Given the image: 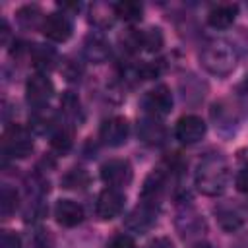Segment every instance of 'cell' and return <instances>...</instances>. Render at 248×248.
Returning a JSON list of instances; mask_svg holds the SVG:
<instances>
[{"instance_id":"obj_1","label":"cell","mask_w":248,"mask_h":248,"mask_svg":"<svg viewBox=\"0 0 248 248\" xmlns=\"http://www.w3.org/2000/svg\"><path fill=\"white\" fill-rule=\"evenodd\" d=\"M231 180L229 163L221 153H207L196 167L194 184L205 196H219L227 190Z\"/></svg>"},{"instance_id":"obj_2","label":"cell","mask_w":248,"mask_h":248,"mask_svg":"<svg viewBox=\"0 0 248 248\" xmlns=\"http://www.w3.org/2000/svg\"><path fill=\"white\" fill-rule=\"evenodd\" d=\"M200 60L202 66L219 78H225L229 74H232V70L236 68L238 56L232 45H229L227 41H209L207 45H203L202 52H200Z\"/></svg>"},{"instance_id":"obj_3","label":"cell","mask_w":248,"mask_h":248,"mask_svg":"<svg viewBox=\"0 0 248 248\" xmlns=\"http://www.w3.org/2000/svg\"><path fill=\"white\" fill-rule=\"evenodd\" d=\"M159 205L155 202H147V200H140V203L126 215V229L136 232V234H143L147 232L155 223H157V215H159Z\"/></svg>"},{"instance_id":"obj_4","label":"cell","mask_w":248,"mask_h":248,"mask_svg":"<svg viewBox=\"0 0 248 248\" xmlns=\"http://www.w3.org/2000/svg\"><path fill=\"white\" fill-rule=\"evenodd\" d=\"M33 151V140L25 128L12 126L4 132L2 153L6 159H23Z\"/></svg>"},{"instance_id":"obj_5","label":"cell","mask_w":248,"mask_h":248,"mask_svg":"<svg viewBox=\"0 0 248 248\" xmlns=\"http://www.w3.org/2000/svg\"><path fill=\"white\" fill-rule=\"evenodd\" d=\"M54 95V85L45 74H35L25 83V101L33 110L46 108Z\"/></svg>"},{"instance_id":"obj_6","label":"cell","mask_w":248,"mask_h":248,"mask_svg":"<svg viewBox=\"0 0 248 248\" xmlns=\"http://www.w3.org/2000/svg\"><path fill=\"white\" fill-rule=\"evenodd\" d=\"M209 116H211V122L215 126V130L221 136L231 138L232 134H236V130H238V112L229 101L221 99V101L213 103L211 108H209Z\"/></svg>"},{"instance_id":"obj_7","label":"cell","mask_w":248,"mask_h":248,"mask_svg":"<svg viewBox=\"0 0 248 248\" xmlns=\"http://www.w3.org/2000/svg\"><path fill=\"white\" fill-rule=\"evenodd\" d=\"M141 107L143 112L147 116H155V118H163L170 112L172 108V93L167 85H157L153 89H149L143 99H141Z\"/></svg>"},{"instance_id":"obj_8","label":"cell","mask_w":248,"mask_h":248,"mask_svg":"<svg viewBox=\"0 0 248 248\" xmlns=\"http://www.w3.org/2000/svg\"><path fill=\"white\" fill-rule=\"evenodd\" d=\"M43 35L54 43H64L70 39L72 31H74V23H72V16L66 12H52L48 16H45L43 27H41Z\"/></svg>"},{"instance_id":"obj_9","label":"cell","mask_w":248,"mask_h":248,"mask_svg":"<svg viewBox=\"0 0 248 248\" xmlns=\"http://www.w3.org/2000/svg\"><path fill=\"white\" fill-rule=\"evenodd\" d=\"M101 178L108 188H126L132 182V167L124 159H110L101 167Z\"/></svg>"},{"instance_id":"obj_10","label":"cell","mask_w":248,"mask_h":248,"mask_svg":"<svg viewBox=\"0 0 248 248\" xmlns=\"http://www.w3.org/2000/svg\"><path fill=\"white\" fill-rule=\"evenodd\" d=\"M124 194L122 190L118 188H105L99 196H97V203H95V211H97V217L103 219V221H108V219H114L116 215L122 213L124 209Z\"/></svg>"},{"instance_id":"obj_11","label":"cell","mask_w":248,"mask_h":248,"mask_svg":"<svg viewBox=\"0 0 248 248\" xmlns=\"http://www.w3.org/2000/svg\"><path fill=\"white\" fill-rule=\"evenodd\" d=\"M128 134H130V124L122 116H110V118L103 120L101 128H99V140L108 147H118V145L126 143Z\"/></svg>"},{"instance_id":"obj_12","label":"cell","mask_w":248,"mask_h":248,"mask_svg":"<svg viewBox=\"0 0 248 248\" xmlns=\"http://www.w3.org/2000/svg\"><path fill=\"white\" fill-rule=\"evenodd\" d=\"M205 130H207V126H205V122L200 116L186 114V116L178 118L176 126H174V136H176V140L180 143L194 145V143H198L205 136Z\"/></svg>"},{"instance_id":"obj_13","label":"cell","mask_w":248,"mask_h":248,"mask_svg":"<svg viewBox=\"0 0 248 248\" xmlns=\"http://www.w3.org/2000/svg\"><path fill=\"white\" fill-rule=\"evenodd\" d=\"M138 136L147 145H161L167 140V130H165L161 118L143 114L138 122Z\"/></svg>"},{"instance_id":"obj_14","label":"cell","mask_w":248,"mask_h":248,"mask_svg":"<svg viewBox=\"0 0 248 248\" xmlns=\"http://www.w3.org/2000/svg\"><path fill=\"white\" fill-rule=\"evenodd\" d=\"M176 229L184 238H190L205 231V223L192 205H182V209L176 215Z\"/></svg>"},{"instance_id":"obj_15","label":"cell","mask_w":248,"mask_h":248,"mask_svg":"<svg viewBox=\"0 0 248 248\" xmlns=\"http://www.w3.org/2000/svg\"><path fill=\"white\" fill-rule=\"evenodd\" d=\"M54 217L62 227H78L83 221V207L74 200H58L54 205Z\"/></svg>"},{"instance_id":"obj_16","label":"cell","mask_w":248,"mask_h":248,"mask_svg":"<svg viewBox=\"0 0 248 248\" xmlns=\"http://www.w3.org/2000/svg\"><path fill=\"white\" fill-rule=\"evenodd\" d=\"M215 215H217V221L221 225L223 231L227 232H234L238 231L242 225H244V217L240 213V209L229 202H223L215 207Z\"/></svg>"},{"instance_id":"obj_17","label":"cell","mask_w":248,"mask_h":248,"mask_svg":"<svg viewBox=\"0 0 248 248\" xmlns=\"http://www.w3.org/2000/svg\"><path fill=\"white\" fill-rule=\"evenodd\" d=\"M83 54H85L87 60H91L95 64H101L110 56V45L103 35L93 33L83 43Z\"/></svg>"},{"instance_id":"obj_18","label":"cell","mask_w":248,"mask_h":248,"mask_svg":"<svg viewBox=\"0 0 248 248\" xmlns=\"http://www.w3.org/2000/svg\"><path fill=\"white\" fill-rule=\"evenodd\" d=\"M116 19V4L95 2L89 10V21L97 29H108Z\"/></svg>"},{"instance_id":"obj_19","label":"cell","mask_w":248,"mask_h":248,"mask_svg":"<svg viewBox=\"0 0 248 248\" xmlns=\"http://www.w3.org/2000/svg\"><path fill=\"white\" fill-rule=\"evenodd\" d=\"M236 12H238V8L234 4H217L209 10L207 21L215 29H227V27L232 25V21L236 17Z\"/></svg>"},{"instance_id":"obj_20","label":"cell","mask_w":248,"mask_h":248,"mask_svg":"<svg viewBox=\"0 0 248 248\" xmlns=\"http://www.w3.org/2000/svg\"><path fill=\"white\" fill-rule=\"evenodd\" d=\"M29 56H31V62L37 70L41 72H46V70H52L56 64H58V54L54 48L46 46V45H33L29 48Z\"/></svg>"},{"instance_id":"obj_21","label":"cell","mask_w":248,"mask_h":248,"mask_svg":"<svg viewBox=\"0 0 248 248\" xmlns=\"http://www.w3.org/2000/svg\"><path fill=\"white\" fill-rule=\"evenodd\" d=\"M16 16L23 29H41L45 21V16L37 6H23L17 10Z\"/></svg>"},{"instance_id":"obj_22","label":"cell","mask_w":248,"mask_h":248,"mask_svg":"<svg viewBox=\"0 0 248 248\" xmlns=\"http://www.w3.org/2000/svg\"><path fill=\"white\" fill-rule=\"evenodd\" d=\"M180 87H182V97L188 103H198L205 95V83H202L196 76H184Z\"/></svg>"},{"instance_id":"obj_23","label":"cell","mask_w":248,"mask_h":248,"mask_svg":"<svg viewBox=\"0 0 248 248\" xmlns=\"http://www.w3.org/2000/svg\"><path fill=\"white\" fill-rule=\"evenodd\" d=\"M60 107H62V116L68 122H81L83 112H81V105L78 95H74L72 91H66L60 99Z\"/></svg>"},{"instance_id":"obj_24","label":"cell","mask_w":248,"mask_h":248,"mask_svg":"<svg viewBox=\"0 0 248 248\" xmlns=\"http://www.w3.org/2000/svg\"><path fill=\"white\" fill-rule=\"evenodd\" d=\"M50 145L58 153H66L72 147V132H70V128H66L62 122H58V126L50 132Z\"/></svg>"},{"instance_id":"obj_25","label":"cell","mask_w":248,"mask_h":248,"mask_svg":"<svg viewBox=\"0 0 248 248\" xmlns=\"http://www.w3.org/2000/svg\"><path fill=\"white\" fill-rule=\"evenodd\" d=\"M141 16H143V6L138 4V2L126 0V2H118V4H116V17L128 21V23L140 21Z\"/></svg>"},{"instance_id":"obj_26","label":"cell","mask_w":248,"mask_h":248,"mask_svg":"<svg viewBox=\"0 0 248 248\" xmlns=\"http://www.w3.org/2000/svg\"><path fill=\"white\" fill-rule=\"evenodd\" d=\"M17 207V192L14 188H10L8 184L2 186V192H0V213L4 219H8Z\"/></svg>"},{"instance_id":"obj_27","label":"cell","mask_w":248,"mask_h":248,"mask_svg":"<svg viewBox=\"0 0 248 248\" xmlns=\"http://www.w3.org/2000/svg\"><path fill=\"white\" fill-rule=\"evenodd\" d=\"M163 46V33L159 27H149L141 31V48L149 52H157Z\"/></svg>"},{"instance_id":"obj_28","label":"cell","mask_w":248,"mask_h":248,"mask_svg":"<svg viewBox=\"0 0 248 248\" xmlns=\"http://www.w3.org/2000/svg\"><path fill=\"white\" fill-rule=\"evenodd\" d=\"M87 182H89V176H87V172L83 169H70L62 176L64 188H70V190H74V188H85Z\"/></svg>"},{"instance_id":"obj_29","label":"cell","mask_w":248,"mask_h":248,"mask_svg":"<svg viewBox=\"0 0 248 248\" xmlns=\"http://www.w3.org/2000/svg\"><path fill=\"white\" fill-rule=\"evenodd\" d=\"M120 43H122V50H126L128 54L140 52L141 50V31H136V29L126 31L120 37Z\"/></svg>"},{"instance_id":"obj_30","label":"cell","mask_w":248,"mask_h":248,"mask_svg":"<svg viewBox=\"0 0 248 248\" xmlns=\"http://www.w3.org/2000/svg\"><path fill=\"white\" fill-rule=\"evenodd\" d=\"M107 248H136V242H134V238L130 234H124L122 232V234L112 236Z\"/></svg>"},{"instance_id":"obj_31","label":"cell","mask_w":248,"mask_h":248,"mask_svg":"<svg viewBox=\"0 0 248 248\" xmlns=\"http://www.w3.org/2000/svg\"><path fill=\"white\" fill-rule=\"evenodd\" d=\"M62 72H64V76H66L70 81H76V79H79V76H81V66L76 64L74 60H66V62H62Z\"/></svg>"},{"instance_id":"obj_32","label":"cell","mask_w":248,"mask_h":248,"mask_svg":"<svg viewBox=\"0 0 248 248\" xmlns=\"http://www.w3.org/2000/svg\"><path fill=\"white\" fill-rule=\"evenodd\" d=\"M2 248H21V238L12 231H4L2 232Z\"/></svg>"},{"instance_id":"obj_33","label":"cell","mask_w":248,"mask_h":248,"mask_svg":"<svg viewBox=\"0 0 248 248\" xmlns=\"http://www.w3.org/2000/svg\"><path fill=\"white\" fill-rule=\"evenodd\" d=\"M234 182H236V188H238L240 192L248 194V167H242V169L236 172Z\"/></svg>"},{"instance_id":"obj_34","label":"cell","mask_w":248,"mask_h":248,"mask_svg":"<svg viewBox=\"0 0 248 248\" xmlns=\"http://www.w3.org/2000/svg\"><path fill=\"white\" fill-rule=\"evenodd\" d=\"M238 103H240V107L244 108V112L248 114V81H244V83L238 87Z\"/></svg>"},{"instance_id":"obj_35","label":"cell","mask_w":248,"mask_h":248,"mask_svg":"<svg viewBox=\"0 0 248 248\" xmlns=\"http://www.w3.org/2000/svg\"><path fill=\"white\" fill-rule=\"evenodd\" d=\"M145 248H174V246H172V242H170L167 236H159V238L151 240Z\"/></svg>"},{"instance_id":"obj_36","label":"cell","mask_w":248,"mask_h":248,"mask_svg":"<svg viewBox=\"0 0 248 248\" xmlns=\"http://www.w3.org/2000/svg\"><path fill=\"white\" fill-rule=\"evenodd\" d=\"M8 37H10V27H8L6 19H2V45L8 43Z\"/></svg>"},{"instance_id":"obj_37","label":"cell","mask_w":248,"mask_h":248,"mask_svg":"<svg viewBox=\"0 0 248 248\" xmlns=\"http://www.w3.org/2000/svg\"><path fill=\"white\" fill-rule=\"evenodd\" d=\"M238 161L242 163V167H248V147L238 151Z\"/></svg>"},{"instance_id":"obj_38","label":"cell","mask_w":248,"mask_h":248,"mask_svg":"<svg viewBox=\"0 0 248 248\" xmlns=\"http://www.w3.org/2000/svg\"><path fill=\"white\" fill-rule=\"evenodd\" d=\"M232 248H248V234L240 236V238L234 242V246H232Z\"/></svg>"},{"instance_id":"obj_39","label":"cell","mask_w":248,"mask_h":248,"mask_svg":"<svg viewBox=\"0 0 248 248\" xmlns=\"http://www.w3.org/2000/svg\"><path fill=\"white\" fill-rule=\"evenodd\" d=\"M192 248H213V246H211L209 242H202V240H200V242H196Z\"/></svg>"}]
</instances>
